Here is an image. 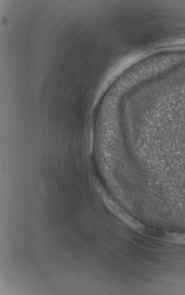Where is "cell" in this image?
I'll return each instance as SVG.
<instances>
[{
  "label": "cell",
  "mask_w": 185,
  "mask_h": 295,
  "mask_svg": "<svg viewBox=\"0 0 185 295\" xmlns=\"http://www.w3.org/2000/svg\"><path fill=\"white\" fill-rule=\"evenodd\" d=\"M167 238L169 242L185 245V233H168Z\"/></svg>",
  "instance_id": "6da1fadb"
}]
</instances>
